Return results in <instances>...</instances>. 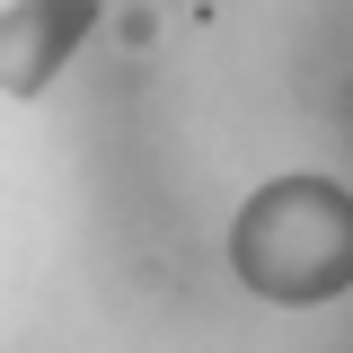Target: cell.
Segmentation results:
<instances>
[{
	"instance_id": "obj_1",
	"label": "cell",
	"mask_w": 353,
	"mask_h": 353,
	"mask_svg": "<svg viewBox=\"0 0 353 353\" xmlns=\"http://www.w3.org/2000/svg\"><path fill=\"white\" fill-rule=\"evenodd\" d=\"M230 265L265 301H327L353 283V194L336 176H274L230 230Z\"/></svg>"
},
{
	"instance_id": "obj_2",
	"label": "cell",
	"mask_w": 353,
	"mask_h": 353,
	"mask_svg": "<svg viewBox=\"0 0 353 353\" xmlns=\"http://www.w3.org/2000/svg\"><path fill=\"white\" fill-rule=\"evenodd\" d=\"M88 27H97V0H18L0 18V80H9V97H36Z\"/></svg>"
}]
</instances>
